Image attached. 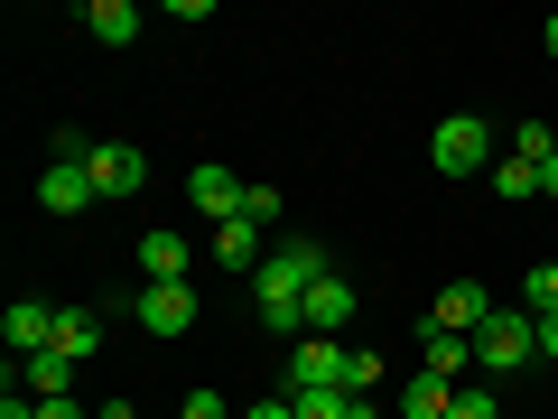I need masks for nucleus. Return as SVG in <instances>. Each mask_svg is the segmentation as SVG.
I'll list each match as a JSON object with an SVG mask.
<instances>
[{
  "label": "nucleus",
  "mask_w": 558,
  "mask_h": 419,
  "mask_svg": "<svg viewBox=\"0 0 558 419\" xmlns=\"http://www.w3.org/2000/svg\"><path fill=\"white\" fill-rule=\"evenodd\" d=\"M549 149H558V140L539 131V121H521V131H512V159H531V168H539V159H549Z\"/></svg>",
  "instance_id": "23"
},
{
  "label": "nucleus",
  "mask_w": 558,
  "mask_h": 419,
  "mask_svg": "<svg viewBox=\"0 0 558 419\" xmlns=\"http://www.w3.org/2000/svg\"><path fill=\"white\" fill-rule=\"evenodd\" d=\"M336 326H354V279L326 271L317 289H307V336H336Z\"/></svg>",
  "instance_id": "11"
},
{
  "label": "nucleus",
  "mask_w": 558,
  "mask_h": 419,
  "mask_svg": "<svg viewBox=\"0 0 558 419\" xmlns=\"http://www.w3.org/2000/svg\"><path fill=\"white\" fill-rule=\"evenodd\" d=\"M242 419H299V410H289V400H252Z\"/></svg>",
  "instance_id": "27"
},
{
  "label": "nucleus",
  "mask_w": 558,
  "mask_h": 419,
  "mask_svg": "<svg viewBox=\"0 0 558 419\" xmlns=\"http://www.w3.org/2000/svg\"><path fill=\"white\" fill-rule=\"evenodd\" d=\"M539 47H549V57H558V10H549V20H539Z\"/></svg>",
  "instance_id": "33"
},
{
  "label": "nucleus",
  "mask_w": 558,
  "mask_h": 419,
  "mask_svg": "<svg viewBox=\"0 0 558 419\" xmlns=\"http://www.w3.org/2000/svg\"><path fill=\"white\" fill-rule=\"evenodd\" d=\"M131 318L149 326V336H186V326H196V289H186V279H140Z\"/></svg>",
  "instance_id": "5"
},
{
  "label": "nucleus",
  "mask_w": 558,
  "mask_h": 419,
  "mask_svg": "<svg viewBox=\"0 0 558 419\" xmlns=\"http://www.w3.org/2000/svg\"><path fill=\"white\" fill-rule=\"evenodd\" d=\"M326 279V252L307 234H289V242H270V261H260V279H252V308H260V326H279V336L299 345L307 336V289Z\"/></svg>",
  "instance_id": "1"
},
{
  "label": "nucleus",
  "mask_w": 558,
  "mask_h": 419,
  "mask_svg": "<svg viewBox=\"0 0 558 419\" xmlns=\"http://www.w3.org/2000/svg\"><path fill=\"white\" fill-rule=\"evenodd\" d=\"M428 159H438L447 178H494V131H484L475 112H457V121L428 131Z\"/></svg>",
  "instance_id": "3"
},
{
  "label": "nucleus",
  "mask_w": 558,
  "mask_h": 419,
  "mask_svg": "<svg viewBox=\"0 0 558 419\" xmlns=\"http://www.w3.org/2000/svg\"><path fill=\"white\" fill-rule=\"evenodd\" d=\"M475 363L484 373H521V363H539V318L531 308H494L475 336Z\"/></svg>",
  "instance_id": "2"
},
{
  "label": "nucleus",
  "mask_w": 558,
  "mask_h": 419,
  "mask_svg": "<svg viewBox=\"0 0 558 419\" xmlns=\"http://www.w3.org/2000/svg\"><path fill=\"white\" fill-rule=\"evenodd\" d=\"M0 336H10V355H47V345H57V308H47V299H20V308H10V318H0Z\"/></svg>",
  "instance_id": "9"
},
{
  "label": "nucleus",
  "mask_w": 558,
  "mask_h": 419,
  "mask_svg": "<svg viewBox=\"0 0 558 419\" xmlns=\"http://www.w3.org/2000/svg\"><path fill=\"white\" fill-rule=\"evenodd\" d=\"M289 410H299V419H344L354 392H289Z\"/></svg>",
  "instance_id": "21"
},
{
  "label": "nucleus",
  "mask_w": 558,
  "mask_h": 419,
  "mask_svg": "<svg viewBox=\"0 0 558 419\" xmlns=\"http://www.w3.org/2000/svg\"><path fill=\"white\" fill-rule=\"evenodd\" d=\"M521 308H531V318H558V261H531V279H521Z\"/></svg>",
  "instance_id": "20"
},
{
  "label": "nucleus",
  "mask_w": 558,
  "mask_h": 419,
  "mask_svg": "<svg viewBox=\"0 0 558 419\" xmlns=\"http://www.w3.org/2000/svg\"><path fill=\"white\" fill-rule=\"evenodd\" d=\"M447 419H502V410H494V392H457V410H447Z\"/></svg>",
  "instance_id": "26"
},
{
  "label": "nucleus",
  "mask_w": 558,
  "mask_h": 419,
  "mask_svg": "<svg viewBox=\"0 0 558 419\" xmlns=\"http://www.w3.org/2000/svg\"><path fill=\"white\" fill-rule=\"evenodd\" d=\"M75 373H84V363H65L57 345H47V355H28V400H65V392H75Z\"/></svg>",
  "instance_id": "17"
},
{
  "label": "nucleus",
  "mask_w": 558,
  "mask_h": 419,
  "mask_svg": "<svg viewBox=\"0 0 558 419\" xmlns=\"http://www.w3.org/2000/svg\"><path fill=\"white\" fill-rule=\"evenodd\" d=\"M38 419H84V400H38Z\"/></svg>",
  "instance_id": "28"
},
{
  "label": "nucleus",
  "mask_w": 558,
  "mask_h": 419,
  "mask_svg": "<svg viewBox=\"0 0 558 419\" xmlns=\"http://www.w3.org/2000/svg\"><path fill=\"white\" fill-rule=\"evenodd\" d=\"M84 28H94V47H131L140 38V10H131V0H84Z\"/></svg>",
  "instance_id": "16"
},
{
  "label": "nucleus",
  "mask_w": 558,
  "mask_h": 419,
  "mask_svg": "<svg viewBox=\"0 0 558 419\" xmlns=\"http://www.w3.org/2000/svg\"><path fill=\"white\" fill-rule=\"evenodd\" d=\"M102 187H94V168H65V159H47V178H38V205L47 215H84Z\"/></svg>",
  "instance_id": "10"
},
{
  "label": "nucleus",
  "mask_w": 558,
  "mask_h": 419,
  "mask_svg": "<svg viewBox=\"0 0 558 419\" xmlns=\"http://www.w3.org/2000/svg\"><path fill=\"white\" fill-rule=\"evenodd\" d=\"M539 363H558V318H539Z\"/></svg>",
  "instance_id": "29"
},
{
  "label": "nucleus",
  "mask_w": 558,
  "mask_h": 419,
  "mask_svg": "<svg viewBox=\"0 0 558 419\" xmlns=\"http://www.w3.org/2000/svg\"><path fill=\"white\" fill-rule=\"evenodd\" d=\"M178 419H233V400H223V392H186Z\"/></svg>",
  "instance_id": "25"
},
{
  "label": "nucleus",
  "mask_w": 558,
  "mask_h": 419,
  "mask_svg": "<svg viewBox=\"0 0 558 419\" xmlns=\"http://www.w3.org/2000/svg\"><path fill=\"white\" fill-rule=\"evenodd\" d=\"M94 187L102 196H140V187H149V159H140L131 140H102L94 149Z\"/></svg>",
  "instance_id": "7"
},
{
  "label": "nucleus",
  "mask_w": 558,
  "mask_h": 419,
  "mask_svg": "<svg viewBox=\"0 0 558 419\" xmlns=\"http://www.w3.org/2000/svg\"><path fill=\"white\" fill-rule=\"evenodd\" d=\"M494 196L531 205V196H539V168H531V159H512V149H502V159H494Z\"/></svg>",
  "instance_id": "19"
},
{
  "label": "nucleus",
  "mask_w": 558,
  "mask_h": 419,
  "mask_svg": "<svg viewBox=\"0 0 558 419\" xmlns=\"http://www.w3.org/2000/svg\"><path fill=\"white\" fill-rule=\"evenodd\" d=\"M373 382H381V355H363V345H354V355H344V392H373Z\"/></svg>",
  "instance_id": "24"
},
{
  "label": "nucleus",
  "mask_w": 558,
  "mask_h": 419,
  "mask_svg": "<svg viewBox=\"0 0 558 419\" xmlns=\"http://www.w3.org/2000/svg\"><path fill=\"white\" fill-rule=\"evenodd\" d=\"M391 410H400V419H447V410H457V382H438V373H410Z\"/></svg>",
  "instance_id": "14"
},
{
  "label": "nucleus",
  "mask_w": 558,
  "mask_h": 419,
  "mask_svg": "<svg viewBox=\"0 0 558 419\" xmlns=\"http://www.w3.org/2000/svg\"><path fill=\"white\" fill-rule=\"evenodd\" d=\"M0 419H38V400H20V392H10V400H0Z\"/></svg>",
  "instance_id": "30"
},
{
  "label": "nucleus",
  "mask_w": 558,
  "mask_h": 419,
  "mask_svg": "<svg viewBox=\"0 0 558 419\" xmlns=\"http://www.w3.org/2000/svg\"><path fill=\"white\" fill-rule=\"evenodd\" d=\"M344 336H299L289 345V392H344Z\"/></svg>",
  "instance_id": "4"
},
{
  "label": "nucleus",
  "mask_w": 558,
  "mask_h": 419,
  "mask_svg": "<svg viewBox=\"0 0 558 419\" xmlns=\"http://www.w3.org/2000/svg\"><path fill=\"white\" fill-rule=\"evenodd\" d=\"M186 271H196V252H186L168 224H159V234H140V279H186Z\"/></svg>",
  "instance_id": "15"
},
{
  "label": "nucleus",
  "mask_w": 558,
  "mask_h": 419,
  "mask_svg": "<svg viewBox=\"0 0 558 419\" xmlns=\"http://www.w3.org/2000/svg\"><path fill=\"white\" fill-rule=\"evenodd\" d=\"M94 419H140V410H131V400H94Z\"/></svg>",
  "instance_id": "32"
},
{
  "label": "nucleus",
  "mask_w": 558,
  "mask_h": 419,
  "mask_svg": "<svg viewBox=\"0 0 558 419\" xmlns=\"http://www.w3.org/2000/svg\"><path fill=\"white\" fill-rule=\"evenodd\" d=\"M539 196H558V149H549V159H539Z\"/></svg>",
  "instance_id": "31"
},
{
  "label": "nucleus",
  "mask_w": 558,
  "mask_h": 419,
  "mask_svg": "<svg viewBox=\"0 0 558 419\" xmlns=\"http://www.w3.org/2000/svg\"><path fill=\"white\" fill-rule=\"evenodd\" d=\"M465 363H475V336H447V326H428V345H418V373H438L465 392Z\"/></svg>",
  "instance_id": "12"
},
{
  "label": "nucleus",
  "mask_w": 558,
  "mask_h": 419,
  "mask_svg": "<svg viewBox=\"0 0 558 419\" xmlns=\"http://www.w3.org/2000/svg\"><path fill=\"white\" fill-rule=\"evenodd\" d=\"M94 345H102L94 308H57V355H65V363H94Z\"/></svg>",
  "instance_id": "18"
},
{
  "label": "nucleus",
  "mask_w": 558,
  "mask_h": 419,
  "mask_svg": "<svg viewBox=\"0 0 558 419\" xmlns=\"http://www.w3.org/2000/svg\"><path fill=\"white\" fill-rule=\"evenodd\" d=\"M186 196H196L215 224H242V196H252V178H233V168H215V159H205L196 178H186Z\"/></svg>",
  "instance_id": "6"
},
{
  "label": "nucleus",
  "mask_w": 558,
  "mask_h": 419,
  "mask_svg": "<svg viewBox=\"0 0 558 419\" xmlns=\"http://www.w3.org/2000/svg\"><path fill=\"white\" fill-rule=\"evenodd\" d=\"M215 261H223V271H252L260 279V261H270V242H260V224H215Z\"/></svg>",
  "instance_id": "13"
},
{
  "label": "nucleus",
  "mask_w": 558,
  "mask_h": 419,
  "mask_svg": "<svg viewBox=\"0 0 558 419\" xmlns=\"http://www.w3.org/2000/svg\"><path fill=\"white\" fill-rule=\"evenodd\" d=\"M484 318H494V299H484L475 279L438 289V308H428V326H447V336H484Z\"/></svg>",
  "instance_id": "8"
},
{
  "label": "nucleus",
  "mask_w": 558,
  "mask_h": 419,
  "mask_svg": "<svg viewBox=\"0 0 558 419\" xmlns=\"http://www.w3.org/2000/svg\"><path fill=\"white\" fill-rule=\"evenodd\" d=\"M279 215H289V205H279V187H252V196H242V224H260V234H270Z\"/></svg>",
  "instance_id": "22"
}]
</instances>
